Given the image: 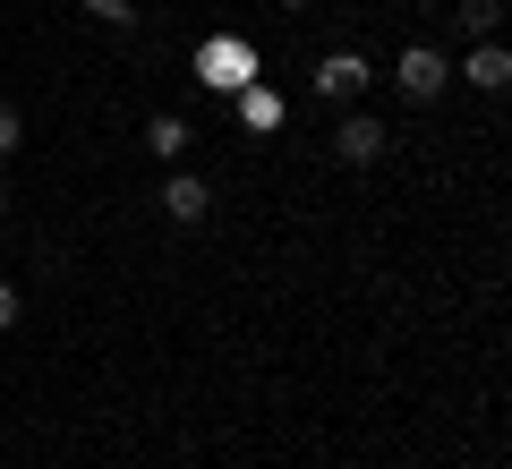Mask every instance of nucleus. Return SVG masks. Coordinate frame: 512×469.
<instances>
[{"label": "nucleus", "mask_w": 512, "mask_h": 469, "mask_svg": "<svg viewBox=\"0 0 512 469\" xmlns=\"http://www.w3.org/2000/svg\"><path fill=\"white\" fill-rule=\"evenodd\" d=\"M0 205H9V180H0Z\"/></svg>", "instance_id": "nucleus-14"}, {"label": "nucleus", "mask_w": 512, "mask_h": 469, "mask_svg": "<svg viewBox=\"0 0 512 469\" xmlns=\"http://www.w3.org/2000/svg\"><path fill=\"white\" fill-rule=\"evenodd\" d=\"M274 9H308V0H274Z\"/></svg>", "instance_id": "nucleus-13"}, {"label": "nucleus", "mask_w": 512, "mask_h": 469, "mask_svg": "<svg viewBox=\"0 0 512 469\" xmlns=\"http://www.w3.org/2000/svg\"><path fill=\"white\" fill-rule=\"evenodd\" d=\"M367 86H376L367 52H325V60H316V94H325V103H359Z\"/></svg>", "instance_id": "nucleus-3"}, {"label": "nucleus", "mask_w": 512, "mask_h": 469, "mask_svg": "<svg viewBox=\"0 0 512 469\" xmlns=\"http://www.w3.org/2000/svg\"><path fill=\"white\" fill-rule=\"evenodd\" d=\"M461 77H470L478 94H504V86H512V52H504L495 35H478L470 52H461Z\"/></svg>", "instance_id": "nucleus-4"}, {"label": "nucleus", "mask_w": 512, "mask_h": 469, "mask_svg": "<svg viewBox=\"0 0 512 469\" xmlns=\"http://www.w3.org/2000/svg\"><path fill=\"white\" fill-rule=\"evenodd\" d=\"M86 18H103V26H128V18H137V0H86Z\"/></svg>", "instance_id": "nucleus-11"}, {"label": "nucleus", "mask_w": 512, "mask_h": 469, "mask_svg": "<svg viewBox=\"0 0 512 469\" xmlns=\"http://www.w3.org/2000/svg\"><path fill=\"white\" fill-rule=\"evenodd\" d=\"M26 145V120H18V103H0V154H18Z\"/></svg>", "instance_id": "nucleus-10"}, {"label": "nucleus", "mask_w": 512, "mask_h": 469, "mask_svg": "<svg viewBox=\"0 0 512 469\" xmlns=\"http://www.w3.org/2000/svg\"><path fill=\"white\" fill-rule=\"evenodd\" d=\"M205 77H214V86H248V77H256V60L239 52V43H214V52H205Z\"/></svg>", "instance_id": "nucleus-7"}, {"label": "nucleus", "mask_w": 512, "mask_h": 469, "mask_svg": "<svg viewBox=\"0 0 512 469\" xmlns=\"http://www.w3.org/2000/svg\"><path fill=\"white\" fill-rule=\"evenodd\" d=\"M393 86H402L410 103H436V94L453 86V60H444L436 43H402V52H393Z\"/></svg>", "instance_id": "nucleus-1"}, {"label": "nucleus", "mask_w": 512, "mask_h": 469, "mask_svg": "<svg viewBox=\"0 0 512 469\" xmlns=\"http://www.w3.org/2000/svg\"><path fill=\"white\" fill-rule=\"evenodd\" d=\"M146 154L171 163V171L188 163V120H180V111H154V120H146Z\"/></svg>", "instance_id": "nucleus-5"}, {"label": "nucleus", "mask_w": 512, "mask_h": 469, "mask_svg": "<svg viewBox=\"0 0 512 469\" xmlns=\"http://www.w3.org/2000/svg\"><path fill=\"white\" fill-rule=\"evenodd\" d=\"M205 205H214V197H205L197 171H171V180H163V214L171 222H205Z\"/></svg>", "instance_id": "nucleus-6"}, {"label": "nucleus", "mask_w": 512, "mask_h": 469, "mask_svg": "<svg viewBox=\"0 0 512 469\" xmlns=\"http://www.w3.org/2000/svg\"><path fill=\"white\" fill-rule=\"evenodd\" d=\"M384 145H393V128H384L376 111H350V120L333 128V154H342L350 171H367V163H384Z\"/></svg>", "instance_id": "nucleus-2"}, {"label": "nucleus", "mask_w": 512, "mask_h": 469, "mask_svg": "<svg viewBox=\"0 0 512 469\" xmlns=\"http://www.w3.org/2000/svg\"><path fill=\"white\" fill-rule=\"evenodd\" d=\"M239 120L248 128H282V94L274 86H239Z\"/></svg>", "instance_id": "nucleus-8"}, {"label": "nucleus", "mask_w": 512, "mask_h": 469, "mask_svg": "<svg viewBox=\"0 0 512 469\" xmlns=\"http://www.w3.org/2000/svg\"><path fill=\"white\" fill-rule=\"evenodd\" d=\"M18 307H26V299H18V282H0V333L18 325Z\"/></svg>", "instance_id": "nucleus-12"}, {"label": "nucleus", "mask_w": 512, "mask_h": 469, "mask_svg": "<svg viewBox=\"0 0 512 469\" xmlns=\"http://www.w3.org/2000/svg\"><path fill=\"white\" fill-rule=\"evenodd\" d=\"M461 26H470V35H495V26H504V0H461Z\"/></svg>", "instance_id": "nucleus-9"}]
</instances>
